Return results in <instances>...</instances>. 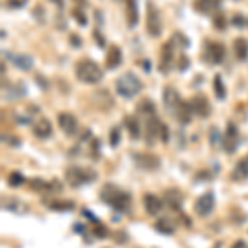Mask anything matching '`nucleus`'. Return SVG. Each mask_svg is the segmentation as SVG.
Here are the masks:
<instances>
[{
    "instance_id": "obj_5",
    "label": "nucleus",
    "mask_w": 248,
    "mask_h": 248,
    "mask_svg": "<svg viewBox=\"0 0 248 248\" xmlns=\"http://www.w3.org/2000/svg\"><path fill=\"white\" fill-rule=\"evenodd\" d=\"M147 33L153 38H159L162 35V18L161 12L155 7V3L147 2V18H146Z\"/></svg>"
},
{
    "instance_id": "obj_44",
    "label": "nucleus",
    "mask_w": 248,
    "mask_h": 248,
    "mask_svg": "<svg viewBox=\"0 0 248 248\" xmlns=\"http://www.w3.org/2000/svg\"><path fill=\"white\" fill-rule=\"evenodd\" d=\"M83 215H85V217H86L88 220H90L91 223H94V225H96V223H99V220L96 218V215H94V214H93V212H91V210H88V209H83Z\"/></svg>"
},
{
    "instance_id": "obj_13",
    "label": "nucleus",
    "mask_w": 248,
    "mask_h": 248,
    "mask_svg": "<svg viewBox=\"0 0 248 248\" xmlns=\"http://www.w3.org/2000/svg\"><path fill=\"white\" fill-rule=\"evenodd\" d=\"M172 60H174V42L164 43L161 50V62H159V70L161 73H167L172 65Z\"/></svg>"
},
{
    "instance_id": "obj_28",
    "label": "nucleus",
    "mask_w": 248,
    "mask_h": 248,
    "mask_svg": "<svg viewBox=\"0 0 248 248\" xmlns=\"http://www.w3.org/2000/svg\"><path fill=\"white\" fill-rule=\"evenodd\" d=\"M154 229L162 235H172L175 232L174 225H172L169 220H166V218H159L157 222L154 223Z\"/></svg>"
},
{
    "instance_id": "obj_15",
    "label": "nucleus",
    "mask_w": 248,
    "mask_h": 248,
    "mask_svg": "<svg viewBox=\"0 0 248 248\" xmlns=\"http://www.w3.org/2000/svg\"><path fill=\"white\" fill-rule=\"evenodd\" d=\"M3 57H9L10 62L22 71H30L33 68V58L30 55H12L10 51H3Z\"/></svg>"
},
{
    "instance_id": "obj_34",
    "label": "nucleus",
    "mask_w": 248,
    "mask_h": 248,
    "mask_svg": "<svg viewBox=\"0 0 248 248\" xmlns=\"http://www.w3.org/2000/svg\"><path fill=\"white\" fill-rule=\"evenodd\" d=\"M119 142H121V129L118 126H114L113 129L109 131V144L113 147H118Z\"/></svg>"
},
{
    "instance_id": "obj_30",
    "label": "nucleus",
    "mask_w": 248,
    "mask_h": 248,
    "mask_svg": "<svg viewBox=\"0 0 248 248\" xmlns=\"http://www.w3.org/2000/svg\"><path fill=\"white\" fill-rule=\"evenodd\" d=\"M214 91L218 99H225L227 90H225V85H223V79L220 75H215V78H214Z\"/></svg>"
},
{
    "instance_id": "obj_40",
    "label": "nucleus",
    "mask_w": 248,
    "mask_h": 248,
    "mask_svg": "<svg viewBox=\"0 0 248 248\" xmlns=\"http://www.w3.org/2000/svg\"><path fill=\"white\" fill-rule=\"evenodd\" d=\"M159 138H161V141L164 144L169 142V127H167L166 124H162V126H161V133H159Z\"/></svg>"
},
{
    "instance_id": "obj_49",
    "label": "nucleus",
    "mask_w": 248,
    "mask_h": 248,
    "mask_svg": "<svg viewBox=\"0 0 248 248\" xmlns=\"http://www.w3.org/2000/svg\"><path fill=\"white\" fill-rule=\"evenodd\" d=\"M75 229H77L78 233H85V227H83L81 223H75Z\"/></svg>"
},
{
    "instance_id": "obj_31",
    "label": "nucleus",
    "mask_w": 248,
    "mask_h": 248,
    "mask_svg": "<svg viewBox=\"0 0 248 248\" xmlns=\"http://www.w3.org/2000/svg\"><path fill=\"white\" fill-rule=\"evenodd\" d=\"M7 182H9L10 187H20L23 182H25V177H23L22 172L18 170H14L9 174V177H7Z\"/></svg>"
},
{
    "instance_id": "obj_24",
    "label": "nucleus",
    "mask_w": 248,
    "mask_h": 248,
    "mask_svg": "<svg viewBox=\"0 0 248 248\" xmlns=\"http://www.w3.org/2000/svg\"><path fill=\"white\" fill-rule=\"evenodd\" d=\"M124 126H126L131 139H139V136H141V126H139V121L136 116H126L124 118Z\"/></svg>"
},
{
    "instance_id": "obj_17",
    "label": "nucleus",
    "mask_w": 248,
    "mask_h": 248,
    "mask_svg": "<svg viewBox=\"0 0 248 248\" xmlns=\"http://www.w3.org/2000/svg\"><path fill=\"white\" fill-rule=\"evenodd\" d=\"M222 0H195V10L203 15H210L220 10Z\"/></svg>"
},
{
    "instance_id": "obj_29",
    "label": "nucleus",
    "mask_w": 248,
    "mask_h": 248,
    "mask_svg": "<svg viewBox=\"0 0 248 248\" xmlns=\"http://www.w3.org/2000/svg\"><path fill=\"white\" fill-rule=\"evenodd\" d=\"M51 210H57V212H70L75 209V202L71 201H55L48 203Z\"/></svg>"
},
{
    "instance_id": "obj_2",
    "label": "nucleus",
    "mask_w": 248,
    "mask_h": 248,
    "mask_svg": "<svg viewBox=\"0 0 248 248\" xmlns=\"http://www.w3.org/2000/svg\"><path fill=\"white\" fill-rule=\"evenodd\" d=\"M142 90V83L133 71L121 75L116 79V93L124 99H133L139 91Z\"/></svg>"
},
{
    "instance_id": "obj_22",
    "label": "nucleus",
    "mask_w": 248,
    "mask_h": 248,
    "mask_svg": "<svg viewBox=\"0 0 248 248\" xmlns=\"http://www.w3.org/2000/svg\"><path fill=\"white\" fill-rule=\"evenodd\" d=\"M126 14H127V25L136 27V23L139 20L138 0H126Z\"/></svg>"
},
{
    "instance_id": "obj_12",
    "label": "nucleus",
    "mask_w": 248,
    "mask_h": 248,
    "mask_svg": "<svg viewBox=\"0 0 248 248\" xmlns=\"http://www.w3.org/2000/svg\"><path fill=\"white\" fill-rule=\"evenodd\" d=\"M142 203H144V209H146V212L151 215V217H155V215L161 214V210L164 207V202L154 194H146V195H144Z\"/></svg>"
},
{
    "instance_id": "obj_35",
    "label": "nucleus",
    "mask_w": 248,
    "mask_h": 248,
    "mask_svg": "<svg viewBox=\"0 0 248 248\" xmlns=\"http://www.w3.org/2000/svg\"><path fill=\"white\" fill-rule=\"evenodd\" d=\"M71 14H73V17L77 18V22H78L81 27L88 25V18H86L85 12H83L81 9H79V7H77V9H73V10H71Z\"/></svg>"
},
{
    "instance_id": "obj_51",
    "label": "nucleus",
    "mask_w": 248,
    "mask_h": 248,
    "mask_svg": "<svg viewBox=\"0 0 248 248\" xmlns=\"http://www.w3.org/2000/svg\"><path fill=\"white\" fill-rule=\"evenodd\" d=\"M75 2L78 3L79 7H83V5H86V0H75Z\"/></svg>"
},
{
    "instance_id": "obj_38",
    "label": "nucleus",
    "mask_w": 248,
    "mask_h": 248,
    "mask_svg": "<svg viewBox=\"0 0 248 248\" xmlns=\"http://www.w3.org/2000/svg\"><path fill=\"white\" fill-rule=\"evenodd\" d=\"M29 0H5V5L9 9H22V7L27 5Z\"/></svg>"
},
{
    "instance_id": "obj_8",
    "label": "nucleus",
    "mask_w": 248,
    "mask_h": 248,
    "mask_svg": "<svg viewBox=\"0 0 248 248\" xmlns=\"http://www.w3.org/2000/svg\"><path fill=\"white\" fill-rule=\"evenodd\" d=\"M205 55L210 63L218 65V63H222L223 58H225V46L218 42H210V43H207V46H205Z\"/></svg>"
},
{
    "instance_id": "obj_1",
    "label": "nucleus",
    "mask_w": 248,
    "mask_h": 248,
    "mask_svg": "<svg viewBox=\"0 0 248 248\" xmlns=\"http://www.w3.org/2000/svg\"><path fill=\"white\" fill-rule=\"evenodd\" d=\"M99 199L118 212H127L131 207V195L127 192L118 189L113 184L103 186L101 192H99Z\"/></svg>"
},
{
    "instance_id": "obj_37",
    "label": "nucleus",
    "mask_w": 248,
    "mask_h": 248,
    "mask_svg": "<svg viewBox=\"0 0 248 248\" xmlns=\"http://www.w3.org/2000/svg\"><path fill=\"white\" fill-rule=\"evenodd\" d=\"M93 233H94L98 238H106V237H108V230H106V227L103 225V223H96Z\"/></svg>"
},
{
    "instance_id": "obj_42",
    "label": "nucleus",
    "mask_w": 248,
    "mask_h": 248,
    "mask_svg": "<svg viewBox=\"0 0 248 248\" xmlns=\"http://www.w3.org/2000/svg\"><path fill=\"white\" fill-rule=\"evenodd\" d=\"M93 37H94L96 43H98V46H99V48H103V46L106 45V40H105V37H103L101 33H99V30H94V31H93Z\"/></svg>"
},
{
    "instance_id": "obj_18",
    "label": "nucleus",
    "mask_w": 248,
    "mask_h": 248,
    "mask_svg": "<svg viewBox=\"0 0 248 248\" xmlns=\"http://www.w3.org/2000/svg\"><path fill=\"white\" fill-rule=\"evenodd\" d=\"M2 209L9 210V212H15V214H25L29 210V207L25 205L20 199L17 197H3L2 199Z\"/></svg>"
},
{
    "instance_id": "obj_20",
    "label": "nucleus",
    "mask_w": 248,
    "mask_h": 248,
    "mask_svg": "<svg viewBox=\"0 0 248 248\" xmlns=\"http://www.w3.org/2000/svg\"><path fill=\"white\" fill-rule=\"evenodd\" d=\"M123 62V51L119 46L113 45L108 50V55H106V68L108 70H114V68H118L121 65Z\"/></svg>"
},
{
    "instance_id": "obj_41",
    "label": "nucleus",
    "mask_w": 248,
    "mask_h": 248,
    "mask_svg": "<svg viewBox=\"0 0 248 248\" xmlns=\"http://www.w3.org/2000/svg\"><path fill=\"white\" fill-rule=\"evenodd\" d=\"M177 68L181 71L187 70L189 68V58L186 57V55H182V57H179V62H177Z\"/></svg>"
},
{
    "instance_id": "obj_21",
    "label": "nucleus",
    "mask_w": 248,
    "mask_h": 248,
    "mask_svg": "<svg viewBox=\"0 0 248 248\" xmlns=\"http://www.w3.org/2000/svg\"><path fill=\"white\" fill-rule=\"evenodd\" d=\"M33 133H35V136H37V138H40V139L50 138V136L53 134V127H51V123L48 121L46 118L40 119L38 123H35V124H33Z\"/></svg>"
},
{
    "instance_id": "obj_27",
    "label": "nucleus",
    "mask_w": 248,
    "mask_h": 248,
    "mask_svg": "<svg viewBox=\"0 0 248 248\" xmlns=\"http://www.w3.org/2000/svg\"><path fill=\"white\" fill-rule=\"evenodd\" d=\"M27 94V88L23 83H17L15 86H12L9 88V91L7 93H3V98L5 99H18V98H22V96H25Z\"/></svg>"
},
{
    "instance_id": "obj_47",
    "label": "nucleus",
    "mask_w": 248,
    "mask_h": 248,
    "mask_svg": "<svg viewBox=\"0 0 248 248\" xmlns=\"http://www.w3.org/2000/svg\"><path fill=\"white\" fill-rule=\"evenodd\" d=\"M37 79L40 81V88H42V90H48V81H43L42 75H37Z\"/></svg>"
},
{
    "instance_id": "obj_45",
    "label": "nucleus",
    "mask_w": 248,
    "mask_h": 248,
    "mask_svg": "<svg viewBox=\"0 0 248 248\" xmlns=\"http://www.w3.org/2000/svg\"><path fill=\"white\" fill-rule=\"evenodd\" d=\"M70 43H71V45H73L75 48H79V46L83 45L81 38H79L78 35H71V37H70Z\"/></svg>"
},
{
    "instance_id": "obj_6",
    "label": "nucleus",
    "mask_w": 248,
    "mask_h": 248,
    "mask_svg": "<svg viewBox=\"0 0 248 248\" xmlns=\"http://www.w3.org/2000/svg\"><path fill=\"white\" fill-rule=\"evenodd\" d=\"M195 214L199 217H209V215L214 212L215 209V195L214 192H205L203 195L195 201Z\"/></svg>"
},
{
    "instance_id": "obj_46",
    "label": "nucleus",
    "mask_w": 248,
    "mask_h": 248,
    "mask_svg": "<svg viewBox=\"0 0 248 248\" xmlns=\"http://www.w3.org/2000/svg\"><path fill=\"white\" fill-rule=\"evenodd\" d=\"M15 119L20 124H30V118L29 116H22V114H15Z\"/></svg>"
},
{
    "instance_id": "obj_19",
    "label": "nucleus",
    "mask_w": 248,
    "mask_h": 248,
    "mask_svg": "<svg viewBox=\"0 0 248 248\" xmlns=\"http://www.w3.org/2000/svg\"><path fill=\"white\" fill-rule=\"evenodd\" d=\"M182 201H184V197L177 189H167L164 192V202H166L170 209L179 210L182 207Z\"/></svg>"
},
{
    "instance_id": "obj_48",
    "label": "nucleus",
    "mask_w": 248,
    "mask_h": 248,
    "mask_svg": "<svg viewBox=\"0 0 248 248\" xmlns=\"http://www.w3.org/2000/svg\"><path fill=\"white\" fill-rule=\"evenodd\" d=\"M232 248H247V243L243 242V240H238V242L235 243V245L232 247Z\"/></svg>"
},
{
    "instance_id": "obj_3",
    "label": "nucleus",
    "mask_w": 248,
    "mask_h": 248,
    "mask_svg": "<svg viewBox=\"0 0 248 248\" xmlns=\"http://www.w3.org/2000/svg\"><path fill=\"white\" fill-rule=\"evenodd\" d=\"M77 78L83 83H90V85H94V83H99L103 78V71L99 68L98 63H94L93 60L90 58H83L77 63Z\"/></svg>"
},
{
    "instance_id": "obj_50",
    "label": "nucleus",
    "mask_w": 248,
    "mask_h": 248,
    "mask_svg": "<svg viewBox=\"0 0 248 248\" xmlns=\"http://www.w3.org/2000/svg\"><path fill=\"white\" fill-rule=\"evenodd\" d=\"M55 3H57V5L60 7V9H63V5H65V3H63V0H53Z\"/></svg>"
},
{
    "instance_id": "obj_7",
    "label": "nucleus",
    "mask_w": 248,
    "mask_h": 248,
    "mask_svg": "<svg viewBox=\"0 0 248 248\" xmlns=\"http://www.w3.org/2000/svg\"><path fill=\"white\" fill-rule=\"evenodd\" d=\"M240 139H238V127L235 123H229V126H227V134L225 138H223V144L222 146L225 147V151L229 154L235 153L237 151V146H238Z\"/></svg>"
},
{
    "instance_id": "obj_36",
    "label": "nucleus",
    "mask_w": 248,
    "mask_h": 248,
    "mask_svg": "<svg viewBox=\"0 0 248 248\" xmlns=\"http://www.w3.org/2000/svg\"><path fill=\"white\" fill-rule=\"evenodd\" d=\"M210 144H212V146H218V144H223V138L220 136L218 127H212V129H210Z\"/></svg>"
},
{
    "instance_id": "obj_9",
    "label": "nucleus",
    "mask_w": 248,
    "mask_h": 248,
    "mask_svg": "<svg viewBox=\"0 0 248 248\" xmlns=\"http://www.w3.org/2000/svg\"><path fill=\"white\" fill-rule=\"evenodd\" d=\"M133 157L136 161V166L146 170H155L161 166V159L153 154H134Z\"/></svg>"
},
{
    "instance_id": "obj_39",
    "label": "nucleus",
    "mask_w": 248,
    "mask_h": 248,
    "mask_svg": "<svg viewBox=\"0 0 248 248\" xmlns=\"http://www.w3.org/2000/svg\"><path fill=\"white\" fill-rule=\"evenodd\" d=\"M214 25L217 27V29L223 30L227 27V18L223 17V15H215V17H214Z\"/></svg>"
},
{
    "instance_id": "obj_4",
    "label": "nucleus",
    "mask_w": 248,
    "mask_h": 248,
    "mask_svg": "<svg viewBox=\"0 0 248 248\" xmlns=\"http://www.w3.org/2000/svg\"><path fill=\"white\" fill-rule=\"evenodd\" d=\"M96 170L90 167H78L71 166L66 170V181L71 187H81L85 184H91L96 179Z\"/></svg>"
},
{
    "instance_id": "obj_23",
    "label": "nucleus",
    "mask_w": 248,
    "mask_h": 248,
    "mask_svg": "<svg viewBox=\"0 0 248 248\" xmlns=\"http://www.w3.org/2000/svg\"><path fill=\"white\" fill-rule=\"evenodd\" d=\"M192 114H194V111H192L190 103L181 101V105H179V108L175 109V118L179 119V123H182V124L190 123Z\"/></svg>"
},
{
    "instance_id": "obj_16",
    "label": "nucleus",
    "mask_w": 248,
    "mask_h": 248,
    "mask_svg": "<svg viewBox=\"0 0 248 248\" xmlns=\"http://www.w3.org/2000/svg\"><path fill=\"white\" fill-rule=\"evenodd\" d=\"M161 126H162V123L159 121L155 116L149 118V121H147V124H146V142H147V146L154 144L155 138H159V133H161Z\"/></svg>"
},
{
    "instance_id": "obj_33",
    "label": "nucleus",
    "mask_w": 248,
    "mask_h": 248,
    "mask_svg": "<svg viewBox=\"0 0 248 248\" xmlns=\"http://www.w3.org/2000/svg\"><path fill=\"white\" fill-rule=\"evenodd\" d=\"M30 187L37 192H50V182H45L43 179H31L30 181Z\"/></svg>"
},
{
    "instance_id": "obj_14",
    "label": "nucleus",
    "mask_w": 248,
    "mask_h": 248,
    "mask_svg": "<svg viewBox=\"0 0 248 248\" xmlns=\"http://www.w3.org/2000/svg\"><path fill=\"white\" fill-rule=\"evenodd\" d=\"M190 106H192L194 114L201 116V118H207V116L210 114V103H209V99L202 94L194 96L190 101Z\"/></svg>"
},
{
    "instance_id": "obj_26",
    "label": "nucleus",
    "mask_w": 248,
    "mask_h": 248,
    "mask_svg": "<svg viewBox=\"0 0 248 248\" xmlns=\"http://www.w3.org/2000/svg\"><path fill=\"white\" fill-rule=\"evenodd\" d=\"M232 177H233V181H245V179L248 177V157L238 161L233 174H232Z\"/></svg>"
},
{
    "instance_id": "obj_43",
    "label": "nucleus",
    "mask_w": 248,
    "mask_h": 248,
    "mask_svg": "<svg viewBox=\"0 0 248 248\" xmlns=\"http://www.w3.org/2000/svg\"><path fill=\"white\" fill-rule=\"evenodd\" d=\"M245 17H243V15H235L233 18H232V25H235V27H243L245 25Z\"/></svg>"
},
{
    "instance_id": "obj_32",
    "label": "nucleus",
    "mask_w": 248,
    "mask_h": 248,
    "mask_svg": "<svg viewBox=\"0 0 248 248\" xmlns=\"http://www.w3.org/2000/svg\"><path fill=\"white\" fill-rule=\"evenodd\" d=\"M138 111L141 114H153L154 116V111H155V105L151 99H142L141 103L138 105Z\"/></svg>"
},
{
    "instance_id": "obj_10",
    "label": "nucleus",
    "mask_w": 248,
    "mask_h": 248,
    "mask_svg": "<svg viewBox=\"0 0 248 248\" xmlns=\"http://www.w3.org/2000/svg\"><path fill=\"white\" fill-rule=\"evenodd\" d=\"M162 99H164V106L169 109L170 114L175 113V109L179 108V105H181V96H179V93L175 91V88L172 86H167L166 90H164L162 93Z\"/></svg>"
},
{
    "instance_id": "obj_25",
    "label": "nucleus",
    "mask_w": 248,
    "mask_h": 248,
    "mask_svg": "<svg viewBox=\"0 0 248 248\" xmlns=\"http://www.w3.org/2000/svg\"><path fill=\"white\" fill-rule=\"evenodd\" d=\"M233 51H235V57H237L240 62L248 58V42L245 38H235L233 42Z\"/></svg>"
},
{
    "instance_id": "obj_11",
    "label": "nucleus",
    "mask_w": 248,
    "mask_h": 248,
    "mask_svg": "<svg viewBox=\"0 0 248 248\" xmlns=\"http://www.w3.org/2000/svg\"><path fill=\"white\" fill-rule=\"evenodd\" d=\"M58 124L62 127V131L65 133L66 136H75L78 131V121L73 114L70 113H62L58 114Z\"/></svg>"
}]
</instances>
